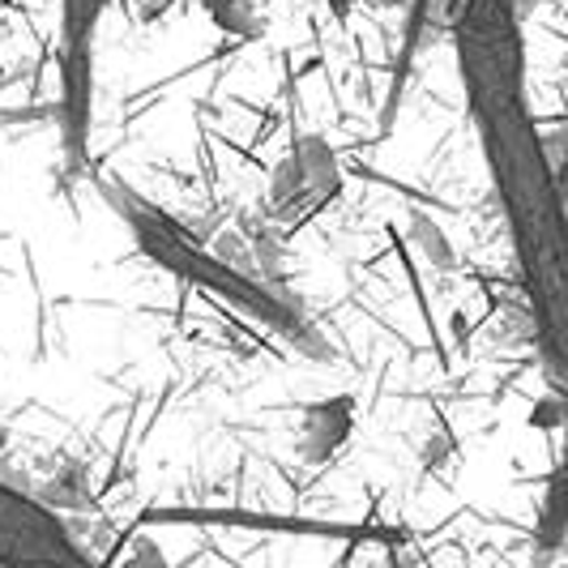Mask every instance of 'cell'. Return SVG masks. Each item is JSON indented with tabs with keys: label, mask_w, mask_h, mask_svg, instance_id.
<instances>
[{
	"label": "cell",
	"mask_w": 568,
	"mask_h": 568,
	"mask_svg": "<svg viewBox=\"0 0 568 568\" xmlns=\"http://www.w3.org/2000/svg\"><path fill=\"white\" fill-rule=\"evenodd\" d=\"M112 197H115V205H120V214L129 219V231H133L138 248H142L154 265H163L175 278L197 283L201 291L227 300L231 308L256 316L261 325H270V329L283 334V338L308 334L300 304L286 300L283 286H265V283H256V278H248L244 270H235L201 231H193V223H180V219H171L168 210L133 197V193H124V189L112 193Z\"/></svg>",
	"instance_id": "obj_2"
},
{
	"label": "cell",
	"mask_w": 568,
	"mask_h": 568,
	"mask_svg": "<svg viewBox=\"0 0 568 568\" xmlns=\"http://www.w3.org/2000/svg\"><path fill=\"white\" fill-rule=\"evenodd\" d=\"M0 449H4V427H0Z\"/></svg>",
	"instance_id": "obj_7"
},
{
	"label": "cell",
	"mask_w": 568,
	"mask_h": 568,
	"mask_svg": "<svg viewBox=\"0 0 568 568\" xmlns=\"http://www.w3.org/2000/svg\"><path fill=\"white\" fill-rule=\"evenodd\" d=\"M103 18V0H60V142L69 168H85L90 142V99H94V30Z\"/></svg>",
	"instance_id": "obj_3"
},
{
	"label": "cell",
	"mask_w": 568,
	"mask_h": 568,
	"mask_svg": "<svg viewBox=\"0 0 568 568\" xmlns=\"http://www.w3.org/2000/svg\"><path fill=\"white\" fill-rule=\"evenodd\" d=\"M78 556L60 517L22 496V487L0 484V560H64Z\"/></svg>",
	"instance_id": "obj_5"
},
{
	"label": "cell",
	"mask_w": 568,
	"mask_h": 568,
	"mask_svg": "<svg viewBox=\"0 0 568 568\" xmlns=\"http://www.w3.org/2000/svg\"><path fill=\"white\" fill-rule=\"evenodd\" d=\"M329 4H334V9H338V13H346V9H351V4H355V0H329Z\"/></svg>",
	"instance_id": "obj_6"
},
{
	"label": "cell",
	"mask_w": 568,
	"mask_h": 568,
	"mask_svg": "<svg viewBox=\"0 0 568 568\" xmlns=\"http://www.w3.org/2000/svg\"><path fill=\"white\" fill-rule=\"evenodd\" d=\"M342 193V175L334 150L321 138H304L291 145L283 168L270 180V219L278 227H304L313 214H321Z\"/></svg>",
	"instance_id": "obj_4"
},
{
	"label": "cell",
	"mask_w": 568,
	"mask_h": 568,
	"mask_svg": "<svg viewBox=\"0 0 568 568\" xmlns=\"http://www.w3.org/2000/svg\"><path fill=\"white\" fill-rule=\"evenodd\" d=\"M517 0H449V27L457 34L466 94L479 120L487 163L496 171L505 214H509L517 261L535 295V321L547 334V364L556 372V342H560V197H556V168L542 163L539 133L526 108V78H521V34H517Z\"/></svg>",
	"instance_id": "obj_1"
}]
</instances>
